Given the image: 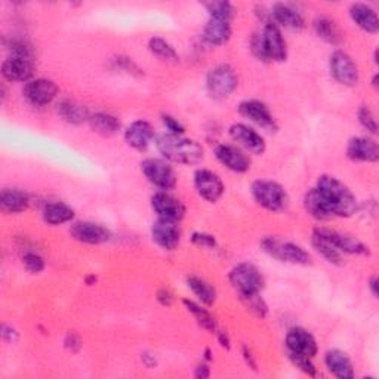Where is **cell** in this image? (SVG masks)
Wrapping results in <instances>:
<instances>
[{
	"label": "cell",
	"mask_w": 379,
	"mask_h": 379,
	"mask_svg": "<svg viewBox=\"0 0 379 379\" xmlns=\"http://www.w3.org/2000/svg\"><path fill=\"white\" fill-rule=\"evenodd\" d=\"M204 6H206L208 12L211 14V18L230 21L236 14L234 6L230 2H209Z\"/></svg>",
	"instance_id": "obj_37"
},
{
	"label": "cell",
	"mask_w": 379,
	"mask_h": 379,
	"mask_svg": "<svg viewBox=\"0 0 379 379\" xmlns=\"http://www.w3.org/2000/svg\"><path fill=\"white\" fill-rule=\"evenodd\" d=\"M74 218V211L67 206L66 203L55 202V203H48L45 208H43V220L51 225H61L71 221Z\"/></svg>",
	"instance_id": "obj_31"
},
{
	"label": "cell",
	"mask_w": 379,
	"mask_h": 379,
	"mask_svg": "<svg viewBox=\"0 0 379 379\" xmlns=\"http://www.w3.org/2000/svg\"><path fill=\"white\" fill-rule=\"evenodd\" d=\"M261 246L264 252L272 255L273 258L279 259L281 263L288 264H297V265H308L311 264V256L306 251L304 247L290 243V242H281L276 237H267L261 242Z\"/></svg>",
	"instance_id": "obj_6"
},
{
	"label": "cell",
	"mask_w": 379,
	"mask_h": 379,
	"mask_svg": "<svg viewBox=\"0 0 379 379\" xmlns=\"http://www.w3.org/2000/svg\"><path fill=\"white\" fill-rule=\"evenodd\" d=\"M2 74L9 82H26L33 74V64L28 58L9 57L3 62Z\"/></svg>",
	"instance_id": "obj_22"
},
{
	"label": "cell",
	"mask_w": 379,
	"mask_h": 379,
	"mask_svg": "<svg viewBox=\"0 0 379 379\" xmlns=\"http://www.w3.org/2000/svg\"><path fill=\"white\" fill-rule=\"evenodd\" d=\"M230 283L236 289L239 298H242L261 294V290L265 285V280L261 272H259L255 265L249 263H242L231 270Z\"/></svg>",
	"instance_id": "obj_4"
},
{
	"label": "cell",
	"mask_w": 379,
	"mask_h": 379,
	"mask_svg": "<svg viewBox=\"0 0 379 379\" xmlns=\"http://www.w3.org/2000/svg\"><path fill=\"white\" fill-rule=\"evenodd\" d=\"M58 94V86L49 79H36L26 85L24 96L26 98L37 107L46 105L52 103Z\"/></svg>",
	"instance_id": "obj_17"
},
{
	"label": "cell",
	"mask_w": 379,
	"mask_h": 379,
	"mask_svg": "<svg viewBox=\"0 0 379 379\" xmlns=\"http://www.w3.org/2000/svg\"><path fill=\"white\" fill-rule=\"evenodd\" d=\"M203 37L213 46L224 45L231 37L230 21H224L218 18H211L208 24L203 28Z\"/></svg>",
	"instance_id": "obj_25"
},
{
	"label": "cell",
	"mask_w": 379,
	"mask_h": 379,
	"mask_svg": "<svg viewBox=\"0 0 379 379\" xmlns=\"http://www.w3.org/2000/svg\"><path fill=\"white\" fill-rule=\"evenodd\" d=\"M311 243L314 246V249L326 259L328 263L333 264V265H344V254H341L337 247L333 245H330L326 239H323L321 236L312 233V239Z\"/></svg>",
	"instance_id": "obj_32"
},
{
	"label": "cell",
	"mask_w": 379,
	"mask_h": 379,
	"mask_svg": "<svg viewBox=\"0 0 379 379\" xmlns=\"http://www.w3.org/2000/svg\"><path fill=\"white\" fill-rule=\"evenodd\" d=\"M254 55L261 61H285L288 58L286 42L281 31L273 21L265 23L263 31L255 35L251 42Z\"/></svg>",
	"instance_id": "obj_3"
},
{
	"label": "cell",
	"mask_w": 379,
	"mask_h": 379,
	"mask_svg": "<svg viewBox=\"0 0 379 379\" xmlns=\"http://www.w3.org/2000/svg\"><path fill=\"white\" fill-rule=\"evenodd\" d=\"M148 48H150L151 53H155L156 57H159L161 60L173 61V62H177L179 60L177 51L173 49L170 43H168L165 39H161V37H151L148 42Z\"/></svg>",
	"instance_id": "obj_36"
},
{
	"label": "cell",
	"mask_w": 379,
	"mask_h": 379,
	"mask_svg": "<svg viewBox=\"0 0 379 379\" xmlns=\"http://www.w3.org/2000/svg\"><path fill=\"white\" fill-rule=\"evenodd\" d=\"M141 359H143V362H144V364L147 366V367H155L156 366V359H155V357L153 355H150V354H143V357H141Z\"/></svg>",
	"instance_id": "obj_51"
},
{
	"label": "cell",
	"mask_w": 379,
	"mask_h": 379,
	"mask_svg": "<svg viewBox=\"0 0 379 379\" xmlns=\"http://www.w3.org/2000/svg\"><path fill=\"white\" fill-rule=\"evenodd\" d=\"M194 375H196V378H200V379H204V378H209L211 375V371H209V366L208 364H199L196 367V372H194Z\"/></svg>",
	"instance_id": "obj_48"
},
{
	"label": "cell",
	"mask_w": 379,
	"mask_h": 379,
	"mask_svg": "<svg viewBox=\"0 0 379 379\" xmlns=\"http://www.w3.org/2000/svg\"><path fill=\"white\" fill-rule=\"evenodd\" d=\"M304 206L312 218H316L319 221H328L333 218L328 204L324 203V200L321 199V196L317 193L316 188H311L307 191L304 197Z\"/></svg>",
	"instance_id": "obj_30"
},
{
	"label": "cell",
	"mask_w": 379,
	"mask_h": 379,
	"mask_svg": "<svg viewBox=\"0 0 379 379\" xmlns=\"http://www.w3.org/2000/svg\"><path fill=\"white\" fill-rule=\"evenodd\" d=\"M206 88L213 100H224L230 96L237 88V76L234 70L227 64L213 67L208 73Z\"/></svg>",
	"instance_id": "obj_7"
},
{
	"label": "cell",
	"mask_w": 379,
	"mask_h": 379,
	"mask_svg": "<svg viewBox=\"0 0 379 379\" xmlns=\"http://www.w3.org/2000/svg\"><path fill=\"white\" fill-rule=\"evenodd\" d=\"M30 199L24 191L5 188L0 194V208L5 213H21L28 209Z\"/></svg>",
	"instance_id": "obj_27"
},
{
	"label": "cell",
	"mask_w": 379,
	"mask_h": 379,
	"mask_svg": "<svg viewBox=\"0 0 379 379\" xmlns=\"http://www.w3.org/2000/svg\"><path fill=\"white\" fill-rule=\"evenodd\" d=\"M346 156L353 161H367V164H373L379 159V147L376 141L371 138L357 136L350 139L349 146H346Z\"/></svg>",
	"instance_id": "obj_20"
},
{
	"label": "cell",
	"mask_w": 379,
	"mask_h": 379,
	"mask_svg": "<svg viewBox=\"0 0 379 379\" xmlns=\"http://www.w3.org/2000/svg\"><path fill=\"white\" fill-rule=\"evenodd\" d=\"M243 357H245L246 363L249 364V367H252L254 371H256V363H255V360H254V355H252V353H251V350L247 349V346H243Z\"/></svg>",
	"instance_id": "obj_49"
},
{
	"label": "cell",
	"mask_w": 379,
	"mask_h": 379,
	"mask_svg": "<svg viewBox=\"0 0 379 379\" xmlns=\"http://www.w3.org/2000/svg\"><path fill=\"white\" fill-rule=\"evenodd\" d=\"M95 281H96V277H95V276H89L88 279H86V283H88L89 286H92V285L95 283Z\"/></svg>",
	"instance_id": "obj_53"
},
{
	"label": "cell",
	"mask_w": 379,
	"mask_h": 379,
	"mask_svg": "<svg viewBox=\"0 0 379 379\" xmlns=\"http://www.w3.org/2000/svg\"><path fill=\"white\" fill-rule=\"evenodd\" d=\"M64 344H66L67 349L70 351H73V353L79 351L82 349V341H80V338L76 333H69L67 337H66V340H64Z\"/></svg>",
	"instance_id": "obj_45"
},
{
	"label": "cell",
	"mask_w": 379,
	"mask_h": 379,
	"mask_svg": "<svg viewBox=\"0 0 379 379\" xmlns=\"http://www.w3.org/2000/svg\"><path fill=\"white\" fill-rule=\"evenodd\" d=\"M239 113L243 117L249 118L251 122L256 123L258 126L267 129V131H274V129H277L272 112H270V108L261 101L258 100L243 101L239 105Z\"/></svg>",
	"instance_id": "obj_16"
},
{
	"label": "cell",
	"mask_w": 379,
	"mask_h": 379,
	"mask_svg": "<svg viewBox=\"0 0 379 379\" xmlns=\"http://www.w3.org/2000/svg\"><path fill=\"white\" fill-rule=\"evenodd\" d=\"M141 170H143L146 178L160 190L168 191L177 186L175 170L165 160L147 159L141 164Z\"/></svg>",
	"instance_id": "obj_8"
},
{
	"label": "cell",
	"mask_w": 379,
	"mask_h": 379,
	"mask_svg": "<svg viewBox=\"0 0 379 379\" xmlns=\"http://www.w3.org/2000/svg\"><path fill=\"white\" fill-rule=\"evenodd\" d=\"M246 308L255 314L256 317L264 319L268 312V307L265 304V301L261 298V294H255V295H249V297H242L240 298Z\"/></svg>",
	"instance_id": "obj_38"
},
{
	"label": "cell",
	"mask_w": 379,
	"mask_h": 379,
	"mask_svg": "<svg viewBox=\"0 0 379 379\" xmlns=\"http://www.w3.org/2000/svg\"><path fill=\"white\" fill-rule=\"evenodd\" d=\"M372 85L375 86V88H378V74L373 76V80H372Z\"/></svg>",
	"instance_id": "obj_54"
},
{
	"label": "cell",
	"mask_w": 379,
	"mask_h": 379,
	"mask_svg": "<svg viewBox=\"0 0 379 379\" xmlns=\"http://www.w3.org/2000/svg\"><path fill=\"white\" fill-rule=\"evenodd\" d=\"M215 156L227 169L233 172L245 173L251 169V159L234 146L220 144L215 148Z\"/></svg>",
	"instance_id": "obj_18"
},
{
	"label": "cell",
	"mask_w": 379,
	"mask_h": 379,
	"mask_svg": "<svg viewBox=\"0 0 379 379\" xmlns=\"http://www.w3.org/2000/svg\"><path fill=\"white\" fill-rule=\"evenodd\" d=\"M329 67L335 80H338L341 85L355 86L359 83V70L351 57L344 51H335L332 53Z\"/></svg>",
	"instance_id": "obj_9"
},
{
	"label": "cell",
	"mask_w": 379,
	"mask_h": 379,
	"mask_svg": "<svg viewBox=\"0 0 379 379\" xmlns=\"http://www.w3.org/2000/svg\"><path fill=\"white\" fill-rule=\"evenodd\" d=\"M286 350L288 354H301L312 359L317 354V342L308 330L294 328L286 335Z\"/></svg>",
	"instance_id": "obj_15"
},
{
	"label": "cell",
	"mask_w": 379,
	"mask_h": 379,
	"mask_svg": "<svg viewBox=\"0 0 379 379\" xmlns=\"http://www.w3.org/2000/svg\"><path fill=\"white\" fill-rule=\"evenodd\" d=\"M252 196L259 206L270 212H281L289 204L286 190L274 181H255L252 184Z\"/></svg>",
	"instance_id": "obj_5"
},
{
	"label": "cell",
	"mask_w": 379,
	"mask_h": 379,
	"mask_svg": "<svg viewBox=\"0 0 379 379\" xmlns=\"http://www.w3.org/2000/svg\"><path fill=\"white\" fill-rule=\"evenodd\" d=\"M194 187H196L200 197L211 203L218 202L224 194V182L209 169H199L194 173Z\"/></svg>",
	"instance_id": "obj_11"
},
{
	"label": "cell",
	"mask_w": 379,
	"mask_h": 379,
	"mask_svg": "<svg viewBox=\"0 0 379 379\" xmlns=\"http://www.w3.org/2000/svg\"><path fill=\"white\" fill-rule=\"evenodd\" d=\"M324 363H326L328 371L340 379H353L354 369L350 357L344 351L330 350L324 357Z\"/></svg>",
	"instance_id": "obj_23"
},
{
	"label": "cell",
	"mask_w": 379,
	"mask_h": 379,
	"mask_svg": "<svg viewBox=\"0 0 379 379\" xmlns=\"http://www.w3.org/2000/svg\"><path fill=\"white\" fill-rule=\"evenodd\" d=\"M369 288H371V290H372V295H373L375 298H378V277H372V279L369 280Z\"/></svg>",
	"instance_id": "obj_52"
},
{
	"label": "cell",
	"mask_w": 379,
	"mask_h": 379,
	"mask_svg": "<svg viewBox=\"0 0 379 379\" xmlns=\"http://www.w3.org/2000/svg\"><path fill=\"white\" fill-rule=\"evenodd\" d=\"M314 30H316V33L320 39L330 43V45H338L342 40V35L338 26L329 18H317L314 21Z\"/></svg>",
	"instance_id": "obj_33"
},
{
	"label": "cell",
	"mask_w": 379,
	"mask_h": 379,
	"mask_svg": "<svg viewBox=\"0 0 379 379\" xmlns=\"http://www.w3.org/2000/svg\"><path fill=\"white\" fill-rule=\"evenodd\" d=\"M23 264L28 270V272L33 273V274L40 273L42 270L45 268V261H43V258L39 254H35V252L24 254Z\"/></svg>",
	"instance_id": "obj_41"
},
{
	"label": "cell",
	"mask_w": 379,
	"mask_h": 379,
	"mask_svg": "<svg viewBox=\"0 0 379 379\" xmlns=\"http://www.w3.org/2000/svg\"><path fill=\"white\" fill-rule=\"evenodd\" d=\"M157 299L160 301V304L161 306H166L169 307L172 304V295H170V292L166 290V289H161L159 290V294H157Z\"/></svg>",
	"instance_id": "obj_47"
},
{
	"label": "cell",
	"mask_w": 379,
	"mask_h": 379,
	"mask_svg": "<svg viewBox=\"0 0 379 379\" xmlns=\"http://www.w3.org/2000/svg\"><path fill=\"white\" fill-rule=\"evenodd\" d=\"M58 114L64 118V121L71 125H80L86 121H89V110L85 105L74 103L70 100L61 101L58 104Z\"/></svg>",
	"instance_id": "obj_28"
},
{
	"label": "cell",
	"mask_w": 379,
	"mask_h": 379,
	"mask_svg": "<svg viewBox=\"0 0 379 379\" xmlns=\"http://www.w3.org/2000/svg\"><path fill=\"white\" fill-rule=\"evenodd\" d=\"M187 285L193 290V294L196 295L204 306H213L216 301V290L212 288L208 281H204L199 277H188L187 279Z\"/></svg>",
	"instance_id": "obj_34"
},
{
	"label": "cell",
	"mask_w": 379,
	"mask_h": 379,
	"mask_svg": "<svg viewBox=\"0 0 379 379\" xmlns=\"http://www.w3.org/2000/svg\"><path fill=\"white\" fill-rule=\"evenodd\" d=\"M290 362L294 363L299 371H302L304 373L310 375V376H316V366L312 363L311 357L307 355H301V354H288Z\"/></svg>",
	"instance_id": "obj_39"
},
{
	"label": "cell",
	"mask_w": 379,
	"mask_h": 379,
	"mask_svg": "<svg viewBox=\"0 0 379 379\" xmlns=\"http://www.w3.org/2000/svg\"><path fill=\"white\" fill-rule=\"evenodd\" d=\"M151 237L165 251H173L181 242V230L178 221L157 218L151 225Z\"/></svg>",
	"instance_id": "obj_10"
},
{
	"label": "cell",
	"mask_w": 379,
	"mask_h": 379,
	"mask_svg": "<svg viewBox=\"0 0 379 379\" xmlns=\"http://www.w3.org/2000/svg\"><path fill=\"white\" fill-rule=\"evenodd\" d=\"M89 126L95 134L103 136H113L121 129V122L118 118L108 114V113H95L89 117Z\"/></svg>",
	"instance_id": "obj_29"
},
{
	"label": "cell",
	"mask_w": 379,
	"mask_h": 379,
	"mask_svg": "<svg viewBox=\"0 0 379 379\" xmlns=\"http://www.w3.org/2000/svg\"><path fill=\"white\" fill-rule=\"evenodd\" d=\"M216 333H218V341H220V344H221L222 346H225V349H230V340H229V337H227V335H225V332L218 330Z\"/></svg>",
	"instance_id": "obj_50"
},
{
	"label": "cell",
	"mask_w": 379,
	"mask_h": 379,
	"mask_svg": "<svg viewBox=\"0 0 379 379\" xmlns=\"http://www.w3.org/2000/svg\"><path fill=\"white\" fill-rule=\"evenodd\" d=\"M231 138L239 143L243 148L251 151L254 155H263L265 151V141L252 127L243 123H236L230 127Z\"/></svg>",
	"instance_id": "obj_19"
},
{
	"label": "cell",
	"mask_w": 379,
	"mask_h": 379,
	"mask_svg": "<svg viewBox=\"0 0 379 379\" xmlns=\"http://www.w3.org/2000/svg\"><path fill=\"white\" fill-rule=\"evenodd\" d=\"M157 150L168 160L181 165H194L203 159V148L196 141L182 138L181 135L165 134L156 141Z\"/></svg>",
	"instance_id": "obj_2"
},
{
	"label": "cell",
	"mask_w": 379,
	"mask_h": 379,
	"mask_svg": "<svg viewBox=\"0 0 379 379\" xmlns=\"http://www.w3.org/2000/svg\"><path fill=\"white\" fill-rule=\"evenodd\" d=\"M274 19V24H280L290 30H301L304 27V18L298 12V10L288 3H276L270 12Z\"/></svg>",
	"instance_id": "obj_24"
},
{
	"label": "cell",
	"mask_w": 379,
	"mask_h": 379,
	"mask_svg": "<svg viewBox=\"0 0 379 379\" xmlns=\"http://www.w3.org/2000/svg\"><path fill=\"white\" fill-rule=\"evenodd\" d=\"M161 121H164V125L169 129L170 134H173V135H182L184 131H186V129H184V126L177 121V118L169 116V114H165L164 117H161Z\"/></svg>",
	"instance_id": "obj_43"
},
{
	"label": "cell",
	"mask_w": 379,
	"mask_h": 379,
	"mask_svg": "<svg viewBox=\"0 0 379 379\" xmlns=\"http://www.w3.org/2000/svg\"><path fill=\"white\" fill-rule=\"evenodd\" d=\"M182 302H184V306L187 307V310L193 314V316L196 317L197 323L200 324L202 328H204V329L212 332V333L218 332V324H216L213 316H212V314L209 311L202 308L199 304H196V302H193V301L184 299Z\"/></svg>",
	"instance_id": "obj_35"
},
{
	"label": "cell",
	"mask_w": 379,
	"mask_h": 379,
	"mask_svg": "<svg viewBox=\"0 0 379 379\" xmlns=\"http://www.w3.org/2000/svg\"><path fill=\"white\" fill-rule=\"evenodd\" d=\"M314 233L321 236L323 239H326L330 245L338 249L341 254L349 255H369V247L363 245L360 240L354 239L351 236H346L338 231H333L329 229H316Z\"/></svg>",
	"instance_id": "obj_13"
},
{
	"label": "cell",
	"mask_w": 379,
	"mask_h": 379,
	"mask_svg": "<svg viewBox=\"0 0 379 379\" xmlns=\"http://www.w3.org/2000/svg\"><path fill=\"white\" fill-rule=\"evenodd\" d=\"M359 122L360 125L366 129V131H369L371 134H378V123L376 118L372 113V110L369 107H362L359 110Z\"/></svg>",
	"instance_id": "obj_40"
},
{
	"label": "cell",
	"mask_w": 379,
	"mask_h": 379,
	"mask_svg": "<svg viewBox=\"0 0 379 379\" xmlns=\"http://www.w3.org/2000/svg\"><path fill=\"white\" fill-rule=\"evenodd\" d=\"M155 138L153 126L146 121H136L126 129L125 139L129 147L138 151H146Z\"/></svg>",
	"instance_id": "obj_21"
},
{
	"label": "cell",
	"mask_w": 379,
	"mask_h": 379,
	"mask_svg": "<svg viewBox=\"0 0 379 379\" xmlns=\"http://www.w3.org/2000/svg\"><path fill=\"white\" fill-rule=\"evenodd\" d=\"M350 15L354 23L367 33L375 35L379 30V19L375 10L364 3H354L350 8Z\"/></svg>",
	"instance_id": "obj_26"
},
{
	"label": "cell",
	"mask_w": 379,
	"mask_h": 379,
	"mask_svg": "<svg viewBox=\"0 0 379 379\" xmlns=\"http://www.w3.org/2000/svg\"><path fill=\"white\" fill-rule=\"evenodd\" d=\"M191 242L202 247H216V240L212 234L208 233H193Z\"/></svg>",
	"instance_id": "obj_42"
},
{
	"label": "cell",
	"mask_w": 379,
	"mask_h": 379,
	"mask_svg": "<svg viewBox=\"0 0 379 379\" xmlns=\"http://www.w3.org/2000/svg\"><path fill=\"white\" fill-rule=\"evenodd\" d=\"M70 234L74 240L86 245H101L112 239L110 230H107L101 224L89 221L74 222L70 227Z\"/></svg>",
	"instance_id": "obj_12"
},
{
	"label": "cell",
	"mask_w": 379,
	"mask_h": 379,
	"mask_svg": "<svg viewBox=\"0 0 379 379\" xmlns=\"http://www.w3.org/2000/svg\"><path fill=\"white\" fill-rule=\"evenodd\" d=\"M317 193L328 204L329 211L333 216H341V218H349L357 212V199L351 190L345 186L340 179L323 175L319 178L317 186L314 187Z\"/></svg>",
	"instance_id": "obj_1"
},
{
	"label": "cell",
	"mask_w": 379,
	"mask_h": 379,
	"mask_svg": "<svg viewBox=\"0 0 379 379\" xmlns=\"http://www.w3.org/2000/svg\"><path fill=\"white\" fill-rule=\"evenodd\" d=\"M2 338L8 342V344H15L18 341V332L8 326V324H3L2 326Z\"/></svg>",
	"instance_id": "obj_46"
},
{
	"label": "cell",
	"mask_w": 379,
	"mask_h": 379,
	"mask_svg": "<svg viewBox=\"0 0 379 379\" xmlns=\"http://www.w3.org/2000/svg\"><path fill=\"white\" fill-rule=\"evenodd\" d=\"M151 206L159 215V218H166L172 221H181L186 215V206L179 199L173 197L166 191H159L151 197Z\"/></svg>",
	"instance_id": "obj_14"
},
{
	"label": "cell",
	"mask_w": 379,
	"mask_h": 379,
	"mask_svg": "<svg viewBox=\"0 0 379 379\" xmlns=\"http://www.w3.org/2000/svg\"><path fill=\"white\" fill-rule=\"evenodd\" d=\"M114 62H116V66L121 70H123V71L132 73V74H141V69L136 66V64L132 60L118 57V58L114 60Z\"/></svg>",
	"instance_id": "obj_44"
}]
</instances>
